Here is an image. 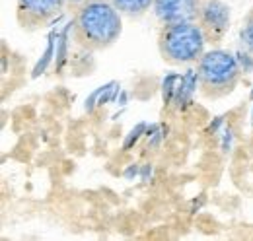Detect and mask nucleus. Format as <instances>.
I'll return each mask as SVG.
<instances>
[{"label":"nucleus","mask_w":253,"mask_h":241,"mask_svg":"<svg viewBox=\"0 0 253 241\" xmlns=\"http://www.w3.org/2000/svg\"><path fill=\"white\" fill-rule=\"evenodd\" d=\"M203 2L205 0H154L152 12L160 24L197 22Z\"/></svg>","instance_id":"nucleus-6"},{"label":"nucleus","mask_w":253,"mask_h":241,"mask_svg":"<svg viewBox=\"0 0 253 241\" xmlns=\"http://www.w3.org/2000/svg\"><path fill=\"white\" fill-rule=\"evenodd\" d=\"M242 68L236 57L224 49H211L197 62L199 91L207 99H222L238 88Z\"/></svg>","instance_id":"nucleus-2"},{"label":"nucleus","mask_w":253,"mask_h":241,"mask_svg":"<svg viewBox=\"0 0 253 241\" xmlns=\"http://www.w3.org/2000/svg\"><path fill=\"white\" fill-rule=\"evenodd\" d=\"M111 4L130 20L142 18L148 10H152L154 0H111Z\"/></svg>","instance_id":"nucleus-7"},{"label":"nucleus","mask_w":253,"mask_h":241,"mask_svg":"<svg viewBox=\"0 0 253 241\" xmlns=\"http://www.w3.org/2000/svg\"><path fill=\"white\" fill-rule=\"evenodd\" d=\"M80 2H84V0H66V4L72 8V6H76V4H80Z\"/></svg>","instance_id":"nucleus-9"},{"label":"nucleus","mask_w":253,"mask_h":241,"mask_svg":"<svg viewBox=\"0 0 253 241\" xmlns=\"http://www.w3.org/2000/svg\"><path fill=\"white\" fill-rule=\"evenodd\" d=\"M240 39L246 47V51L253 57V8L246 14L242 28H240Z\"/></svg>","instance_id":"nucleus-8"},{"label":"nucleus","mask_w":253,"mask_h":241,"mask_svg":"<svg viewBox=\"0 0 253 241\" xmlns=\"http://www.w3.org/2000/svg\"><path fill=\"white\" fill-rule=\"evenodd\" d=\"M123 33V14L111 0H84L72 6V35L86 51H105Z\"/></svg>","instance_id":"nucleus-1"},{"label":"nucleus","mask_w":253,"mask_h":241,"mask_svg":"<svg viewBox=\"0 0 253 241\" xmlns=\"http://www.w3.org/2000/svg\"><path fill=\"white\" fill-rule=\"evenodd\" d=\"M207 39L197 22L162 24L158 31L160 57L168 64H191L199 62L205 55Z\"/></svg>","instance_id":"nucleus-3"},{"label":"nucleus","mask_w":253,"mask_h":241,"mask_svg":"<svg viewBox=\"0 0 253 241\" xmlns=\"http://www.w3.org/2000/svg\"><path fill=\"white\" fill-rule=\"evenodd\" d=\"M230 6L222 0H205L197 16V24L211 45H220L224 41L230 30Z\"/></svg>","instance_id":"nucleus-5"},{"label":"nucleus","mask_w":253,"mask_h":241,"mask_svg":"<svg viewBox=\"0 0 253 241\" xmlns=\"http://www.w3.org/2000/svg\"><path fill=\"white\" fill-rule=\"evenodd\" d=\"M66 6V0H16V20L26 31H37L51 24Z\"/></svg>","instance_id":"nucleus-4"}]
</instances>
